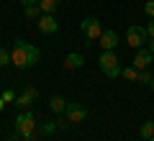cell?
I'll use <instances>...</instances> for the list:
<instances>
[{
    "label": "cell",
    "mask_w": 154,
    "mask_h": 141,
    "mask_svg": "<svg viewBox=\"0 0 154 141\" xmlns=\"http://www.w3.org/2000/svg\"><path fill=\"white\" fill-rule=\"evenodd\" d=\"M82 64H85L82 54H67V59H64V69H80Z\"/></svg>",
    "instance_id": "11"
},
{
    "label": "cell",
    "mask_w": 154,
    "mask_h": 141,
    "mask_svg": "<svg viewBox=\"0 0 154 141\" xmlns=\"http://www.w3.org/2000/svg\"><path fill=\"white\" fill-rule=\"evenodd\" d=\"M146 38H149V36H146V28H141V26H128V31H126V44H128V46L141 49Z\"/></svg>",
    "instance_id": "5"
},
{
    "label": "cell",
    "mask_w": 154,
    "mask_h": 141,
    "mask_svg": "<svg viewBox=\"0 0 154 141\" xmlns=\"http://www.w3.org/2000/svg\"><path fill=\"white\" fill-rule=\"evenodd\" d=\"M152 80H154V77L149 75L146 69H139V80H136L139 85H152Z\"/></svg>",
    "instance_id": "17"
},
{
    "label": "cell",
    "mask_w": 154,
    "mask_h": 141,
    "mask_svg": "<svg viewBox=\"0 0 154 141\" xmlns=\"http://www.w3.org/2000/svg\"><path fill=\"white\" fill-rule=\"evenodd\" d=\"M3 105H5V100H3V98H0V110H3Z\"/></svg>",
    "instance_id": "26"
},
{
    "label": "cell",
    "mask_w": 154,
    "mask_h": 141,
    "mask_svg": "<svg viewBox=\"0 0 154 141\" xmlns=\"http://www.w3.org/2000/svg\"><path fill=\"white\" fill-rule=\"evenodd\" d=\"M57 18L51 16V13H41V18H38V31L44 33V36H49V33H54L57 31Z\"/></svg>",
    "instance_id": "8"
},
{
    "label": "cell",
    "mask_w": 154,
    "mask_h": 141,
    "mask_svg": "<svg viewBox=\"0 0 154 141\" xmlns=\"http://www.w3.org/2000/svg\"><path fill=\"white\" fill-rule=\"evenodd\" d=\"M67 118H69V123H82L85 118H88V108L80 103H67Z\"/></svg>",
    "instance_id": "6"
},
{
    "label": "cell",
    "mask_w": 154,
    "mask_h": 141,
    "mask_svg": "<svg viewBox=\"0 0 154 141\" xmlns=\"http://www.w3.org/2000/svg\"><path fill=\"white\" fill-rule=\"evenodd\" d=\"M98 44L103 46V51H113L116 46H118V33L116 31H103L98 38Z\"/></svg>",
    "instance_id": "9"
},
{
    "label": "cell",
    "mask_w": 154,
    "mask_h": 141,
    "mask_svg": "<svg viewBox=\"0 0 154 141\" xmlns=\"http://www.w3.org/2000/svg\"><path fill=\"white\" fill-rule=\"evenodd\" d=\"M149 64H152V51L149 49H139L136 57H134V67H136V69H146Z\"/></svg>",
    "instance_id": "10"
},
{
    "label": "cell",
    "mask_w": 154,
    "mask_h": 141,
    "mask_svg": "<svg viewBox=\"0 0 154 141\" xmlns=\"http://www.w3.org/2000/svg\"><path fill=\"white\" fill-rule=\"evenodd\" d=\"M144 13L154 18V0H146V5H144Z\"/></svg>",
    "instance_id": "22"
},
{
    "label": "cell",
    "mask_w": 154,
    "mask_h": 141,
    "mask_svg": "<svg viewBox=\"0 0 154 141\" xmlns=\"http://www.w3.org/2000/svg\"><path fill=\"white\" fill-rule=\"evenodd\" d=\"M57 128H59V126H57V121H51V123H44V126H38V131H41V133H54Z\"/></svg>",
    "instance_id": "18"
},
{
    "label": "cell",
    "mask_w": 154,
    "mask_h": 141,
    "mask_svg": "<svg viewBox=\"0 0 154 141\" xmlns=\"http://www.w3.org/2000/svg\"><path fill=\"white\" fill-rule=\"evenodd\" d=\"M49 108L54 110V113H64V110H67V100L59 98V95H54V98L49 100Z\"/></svg>",
    "instance_id": "12"
},
{
    "label": "cell",
    "mask_w": 154,
    "mask_h": 141,
    "mask_svg": "<svg viewBox=\"0 0 154 141\" xmlns=\"http://www.w3.org/2000/svg\"><path fill=\"white\" fill-rule=\"evenodd\" d=\"M80 28H82L85 38H88V41H85L88 46H90V44H95V41L100 38V33H103V28H100V21H98V18H93V16L85 18V21L80 23Z\"/></svg>",
    "instance_id": "3"
},
{
    "label": "cell",
    "mask_w": 154,
    "mask_h": 141,
    "mask_svg": "<svg viewBox=\"0 0 154 141\" xmlns=\"http://www.w3.org/2000/svg\"><path fill=\"white\" fill-rule=\"evenodd\" d=\"M38 8H41V13H54L59 8V0H38Z\"/></svg>",
    "instance_id": "13"
},
{
    "label": "cell",
    "mask_w": 154,
    "mask_h": 141,
    "mask_svg": "<svg viewBox=\"0 0 154 141\" xmlns=\"http://www.w3.org/2000/svg\"><path fill=\"white\" fill-rule=\"evenodd\" d=\"M5 64H11V51L0 49V67H5Z\"/></svg>",
    "instance_id": "19"
},
{
    "label": "cell",
    "mask_w": 154,
    "mask_h": 141,
    "mask_svg": "<svg viewBox=\"0 0 154 141\" xmlns=\"http://www.w3.org/2000/svg\"><path fill=\"white\" fill-rule=\"evenodd\" d=\"M98 62H100V72L105 77H118L121 75V62H118V57L113 51H103Z\"/></svg>",
    "instance_id": "2"
},
{
    "label": "cell",
    "mask_w": 154,
    "mask_h": 141,
    "mask_svg": "<svg viewBox=\"0 0 154 141\" xmlns=\"http://www.w3.org/2000/svg\"><path fill=\"white\" fill-rule=\"evenodd\" d=\"M23 13H26V18H41V8L38 5H23Z\"/></svg>",
    "instance_id": "16"
},
{
    "label": "cell",
    "mask_w": 154,
    "mask_h": 141,
    "mask_svg": "<svg viewBox=\"0 0 154 141\" xmlns=\"http://www.w3.org/2000/svg\"><path fill=\"white\" fill-rule=\"evenodd\" d=\"M146 36L154 38V21H149V26H146Z\"/></svg>",
    "instance_id": "23"
},
{
    "label": "cell",
    "mask_w": 154,
    "mask_h": 141,
    "mask_svg": "<svg viewBox=\"0 0 154 141\" xmlns=\"http://www.w3.org/2000/svg\"><path fill=\"white\" fill-rule=\"evenodd\" d=\"M139 136H141L144 141H149L154 136V121H146V123L141 126V128H139Z\"/></svg>",
    "instance_id": "14"
},
{
    "label": "cell",
    "mask_w": 154,
    "mask_h": 141,
    "mask_svg": "<svg viewBox=\"0 0 154 141\" xmlns=\"http://www.w3.org/2000/svg\"><path fill=\"white\" fill-rule=\"evenodd\" d=\"M23 5H38V0H21Z\"/></svg>",
    "instance_id": "24"
},
{
    "label": "cell",
    "mask_w": 154,
    "mask_h": 141,
    "mask_svg": "<svg viewBox=\"0 0 154 141\" xmlns=\"http://www.w3.org/2000/svg\"><path fill=\"white\" fill-rule=\"evenodd\" d=\"M149 87H152V92H154V80H152V85H149Z\"/></svg>",
    "instance_id": "27"
},
{
    "label": "cell",
    "mask_w": 154,
    "mask_h": 141,
    "mask_svg": "<svg viewBox=\"0 0 154 141\" xmlns=\"http://www.w3.org/2000/svg\"><path fill=\"white\" fill-rule=\"evenodd\" d=\"M0 98L5 100V103H16V98H18V95H16V92H13V90H5V92H3V95H0Z\"/></svg>",
    "instance_id": "20"
},
{
    "label": "cell",
    "mask_w": 154,
    "mask_h": 141,
    "mask_svg": "<svg viewBox=\"0 0 154 141\" xmlns=\"http://www.w3.org/2000/svg\"><path fill=\"white\" fill-rule=\"evenodd\" d=\"M41 136H44V133H41V131H33V133H28V136H23V141H38V139H41Z\"/></svg>",
    "instance_id": "21"
},
{
    "label": "cell",
    "mask_w": 154,
    "mask_h": 141,
    "mask_svg": "<svg viewBox=\"0 0 154 141\" xmlns=\"http://www.w3.org/2000/svg\"><path fill=\"white\" fill-rule=\"evenodd\" d=\"M149 141H154V136H152V139H149Z\"/></svg>",
    "instance_id": "28"
},
{
    "label": "cell",
    "mask_w": 154,
    "mask_h": 141,
    "mask_svg": "<svg viewBox=\"0 0 154 141\" xmlns=\"http://www.w3.org/2000/svg\"><path fill=\"white\" fill-rule=\"evenodd\" d=\"M33 98H36V87L28 85L26 90L16 98V108H18V110H28V108H31V103H33Z\"/></svg>",
    "instance_id": "7"
},
{
    "label": "cell",
    "mask_w": 154,
    "mask_h": 141,
    "mask_svg": "<svg viewBox=\"0 0 154 141\" xmlns=\"http://www.w3.org/2000/svg\"><path fill=\"white\" fill-rule=\"evenodd\" d=\"M149 51H152V54H154V38H152V41H149Z\"/></svg>",
    "instance_id": "25"
},
{
    "label": "cell",
    "mask_w": 154,
    "mask_h": 141,
    "mask_svg": "<svg viewBox=\"0 0 154 141\" xmlns=\"http://www.w3.org/2000/svg\"><path fill=\"white\" fill-rule=\"evenodd\" d=\"M16 131H18L21 136H28V133L36 131V118H33L31 110H21V113H18V118H16Z\"/></svg>",
    "instance_id": "4"
},
{
    "label": "cell",
    "mask_w": 154,
    "mask_h": 141,
    "mask_svg": "<svg viewBox=\"0 0 154 141\" xmlns=\"http://www.w3.org/2000/svg\"><path fill=\"white\" fill-rule=\"evenodd\" d=\"M121 75L126 77L128 82H136V80H139V69H136L134 64H131V67H126V69H121Z\"/></svg>",
    "instance_id": "15"
},
{
    "label": "cell",
    "mask_w": 154,
    "mask_h": 141,
    "mask_svg": "<svg viewBox=\"0 0 154 141\" xmlns=\"http://www.w3.org/2000/svg\"><path fill=\"white\" fill-rule=\"evenodd\" d=\"M36 62H38V49L31 46V44H26L23 38H16L13 41V51H11V64L21 67V69H28Z\"/></svg>",
    "instance_id": "1"
}]
</instances>
